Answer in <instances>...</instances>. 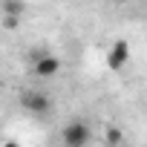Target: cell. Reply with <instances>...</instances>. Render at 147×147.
Returning <instances> with one entry per match:
<instances>
[{
	"label": "cell",
	"instance_id": "cell-1",
	"mask_svg": "<svg viewBox=\"0 0 147 147\" xmlns=\"http://www.w3.org/2000/svg\"><path fill=\"white\" fill-rule=\"evenodd\" d=\"M61 138H63V147H87V141H90V127H87L84 121H72L69 127H63Z\"/></svg>",
	"mask_w": 147,
	"mask_h": 147
},
{
	"label": "cell",
	"instance_id": "cell-2",
	"mask_svg": "<svg viewBox=\"0 0 147 147\" xmlns=\"http://www.w3.org/2000/svg\"><path fill=\"white\" fill-rule=\"evenodd\" d=\"M127 58H130V43H127V40H118V43L107 52V61H110L113 69H121V66L127 63Z\"/></svg>",
	"mask_w": 147,
	"mask_h": 147
},
{
	"label": "cell",
	"instance_id": "cell-3",
	"mask_svg": "<svg viewBox=\"0 0 147 147\" xmlns=\"http://www.w3.org/2000/svg\"><path fill=\"white\" fill-rule=\"evenodd\" d=\"M20 104L29 110V113H43L46 107H49V98L43 95V92H23V98H20Z\"/></svg>",
	"mask_w": 147,
	"mask_h": 147
},
{
	"label": "cell",
	"instance_id": "cell-4",
	"mask_svg": "<svg viewBox=\"0 0 147 147\" xmlns=\"http://www.w3.org/2000/svg\"><path fill=\"white\" fill-rule=\"evenodd\" d=\"M61 69V61L58 58H52V55H46V58H40L38 63H35V72L40 78H49V75H55V72Z\"/></svg>",
	"mask_w": 147,
	"mask_h": 147
},
{
	"label": "cell",
	"instance_id": "cell-5",
	"mask_svg": "<svg viewBox=\"0 0 147 147\" xmlns=\"http://www.w3.org/2000/svg\"><path fill=\"white\" fill-rule=\"evenodd\" d=\"M3 147H20V144H15V141H6V144H3Z\"/></svg>",
	"mask_w": 147,
	"mask_h": 147
}]
</instances>
